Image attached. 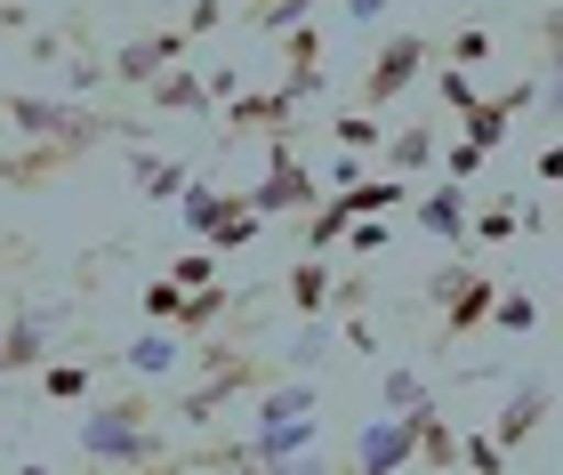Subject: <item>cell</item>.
Masks as SVG:
<instances>
[{
    "label": "cell",
    "instance_id": "cell-6",
    "mask_svg": "<svg viewBox=\"0 0 563 475\" xmlns=\"http://www.w3.org/2000/svg\"><path fill=\"white\" fill-rule=\"evenodd\" d=\"M434 411V404H427ZM346 467H363V475H402V467H419V411H378L363 435H354V452Z\"/></svg>",
    "mask_w": 563,
    "mask_h": 475
},
{
    "label": "cell",
    "instance_id": "cell-18",
    "mask_svg": "<svg viewBox=\"0 0 563 475\" xmlns=\"http://www.w3.org/2000/svg\"><path fill=\"white\" fill-rule=\"evenodd\" d=\"M282 73H290L298 97H322V24L298 16L290 33H282Z\"/></svg>",
    "mask_w": 563,
    "mask_h": 475
},
{
    "label": "cell",
    "instance_id": "cell-49",
    "mask_svg": "<svg viewBox=\"0 0 563 475\" xmlns=\"http://www.w3.org/2000/svg\"><path fill=\"white\" fill-rule=\"evenodd\" d=\"M555 218H563V186H555Z\"/></svg>",
    "mask_w": 563,
    "mask_h": 475
},
{
    "label": "cell",
    "instance_id": "cell-8",
    "mask_svg": "<svg viewBox=\"0 0 563 475\" xmlns=\"http://www.w3.org/2000/svg\"><path fill=\"white\" fill-rule=\"evenodd\" d=\"M531 106H540V73L507 81L499 97H475V106L459 113V137H475L483 154H499V145H507V130H516V113H531Z\"/></svg>",
    "mask_w": 563,
    "mask_h": 475
},
{
    "label": "cell",
    "instance_id": "cell-43",
    "mask_svg": "<svg viewBox=\"0 0 563 475\" xmlns=\"http://www.w3.org/2000/svg\"><path fill=\"white\" fill-rule=\"evenodd\" d=\"M65 81L73 89H97V81H113V65L106 57H65Z\"/></svg>",
    "mask_w": 563,
    "mask_h": 475
},
{
    "label": "cell",
    "instance_id": "cell-10",
    "mask_svg": "<svg viewBox=\"0 0 563 475\" xmlns=\"http://www.w3.org/2000/svg\"><path fill=\"white\" fill-rule=\"evenodd\" d=\"M298 106L306 97L282 81V89H242V97H225V137H282V130H298Z\"/></svg>",
    "mask_w": 563,
    "mask_h": 475
},
{
    "label": "cell",
    "instance_id": "cell-9",
    "mask_svg": "<svg viewBox=\"0 0 563 475\" xmlns=\"http://www.w3.org/2000/svg\"><path fill=\"white\" fill-rule=\"evenodd\" d=\"M411 227H419V234H434V242H451V250H475V210H467V186L434 169V186L411 202Z\"/></svg>",
    "mask_w": 563,
    "mask_h": 475
},
{
    "label": "cell",
    "instance_id": "cell-22",
    "mask_svg": "<svg viewBox=\"0 0 563 475\" xmlns=\"http://www.w3.org/2000/svg\"><path fill=\"white\" fill-rule=\"evenodd\" d=\"M177 363H186V331H177V322H169V331H145V339L121 346V371H137V379H169Z\"/></svg>",
    "mask_w": 563,
    "mask_h": 475
},
{
    "label": "cell",
    "instance_id": "cell-15",
    "mask_svg": "<svg viewBox=\"0 0 563 475\" xmlns=\"http://www.w3.org/2000/svg\"><path fill=\"white\" fill-rule=\"evenodd\" d=\"M492 307H499V283H492V274H467V283H459L451 298H443V322H434V346H467L475 331H483V322H492Z\"/></svg>",
    "mask_w": 563,
    "mask_h": 475
},
{
    "label": "cell",
    "instance_id": "cell-16",
    "mask_svg": "<svg viewBox=\"0 0 563 475\" xmlns=\"http://www.w3.org/2000/svg\"><path fill=\"white\" fill-rule=\"evenodd\" d=\"M314 443H322V428H314V411H298V419H266V428L250 435L242 452H250V467H298L306 452H314Z\"/></svg>",
    "mask_w": 563,
    "mask_h": 475
},
{
    "label": "cell",
    "instance_id": "cell-17",
    "mask_svg": "<svg viewBox=\"0 0 563 475\" xmlns=\"http://www.w3.org/2000/svg\"><path fill=\"white\" fill-rule=\"evenodd\" d=\"M330 290H339V266H330V250H306V258H290V274H282V298H290V314H330Z\"/></svg>",
    "mask_w": 563,
    "mask_h": 475
},
{
    "label": "cell",
    "instance_id": "cell-50",
    "mask_svg": "<svg viewBox=\"0 0 563 475\" xmlns=\"http://www.w3.org/2000/svg\"><path fill=\"white\" fill-rule=\"evenodd\" d=\"M555 331H563V307H555Z\"/></svg>",
    "mask_w": 563,
    "mask_h": 475
},
{
    "label": "cell",
    "instance_id": "cell-39",
    "mask_svg": "<svg viewBox=\"0 0 563 475\" xmlns=\"http://www.w3.org/2000/svg\"><path fill=\"white\" fill-rule=\"evenodd\" d=\"M483 162H492V154H483L475 137H451V145H443V162H434V169H443V178H459V186H475V178H483Z\"/></svg>",
    "mask_w": 563,
    "mask_h": 475
},
{
    "label": "cell",
    "instance_id": "cell-30",
    "mask_svg": "<svg viewBox=\"0 0 563 475\" xmlns=\"http://www.w3.org/2000/svg\"><path fill=\"white\" fill-rule=\"evenodd\" d=\"M314 9H322V0H250L242 24H250V33H290V24L314 16Z\"/></svg>",
    "mask_w": 563,
    "mask_h": 475
},
{
    "label": "cell",
    "instance_id": "cell-4",
    "mask_svg": "<svg viewBox=\"0 0 563 475\" xmlns=\"http://www.w3.org/2000/svg\"><path fill=\"white\" fill-rule=\"evenodd\" d=\"M242 194H250V210H258L266 227H274V218H306V210H314L330 186H322L314 169L298 162L290 130H282V137H266V178H258V186H242Z\"/></svg>",
    "mask_w": 563,
    "mask_h": 475
},
{
    "label": "cell",
    "instance_id": "cell-13",
    "mask_svg": "<svg viewBox=\"0 0 563 475\" xmlns=\"http://www.w3.org/2000/svg\"><path fill=\"white\" fill-rule=\"evenodd\" d=\"M57 331H65L57 307H16L9 331H0V371H41L48 346H57Z\"/></svg>",
    "mask_w": 563,
    "mask_h": 475
},
{
    "label": "cell",
    "instance_id": "cell-32",
    "mask_svg": "<svg viewBox=\"0 0 563 475\" xmlns=\"http://www.w3.org/2000/svg\"><path fill=\"white\" fill-rule=\"evenodd\" d=\"M346 258H378V250H395V227H387V210H371V218H346Z\"/></svg>",
    "mask_w": 563,
    "mask_h": 475
},
{
    "label": "cell",
    "instance_id": "cell-19",
    "mask_svg": "<svg viewBox=\"0 0 563 475\" xmlns=\"http://www.w3.org/2000/svg\"><path fill=\"white\" fill-rule=\"evenodd\" d=\"M378 154H387L395 178H419V169L443 162V130H434V121H402V130H387V145H378Z\"/></svg>",
    "mask_w": 563,
    "mask_h": 475
},
{
    "label": "cell",
    "instance_id": "cell-48",
    "mask_svg": "<svg viewBox=\"0 0 563 475\" xmlns=\"http://www.w3.org/2000/svg\"><path fill=\"white\" fill-rule=\"evenodd\" d=\"M225 97H242V73H234V65L210 73V106H225Z\"/></svg>",
    "mask_w": 563,
    "mask_h": 475
},
{
    "label": "cell",
    "instance_id": "cell-2",
    "mask_svg": "<svg viewBox=\"0 0 563 475\" xmlns=\"http://www.w3.org/2000/svg\"><path fill=\"white\" fill-rule=\"evenodd\" d=\"M97 145H137V121H97V130H73V137H16V154H0V186L9 194H48L57 178H73Z\"/></svg>",
    "mask_w": 563,
    "mask_h": 475
},
{
    "label": "cell",
    "instance_id": "cell-41",
    "mask_svg": "<svg viewBox=\"0 0 563 475\" xmlns=\"http://www.w3.org/2000/svg\"><path fill=\"white\" fill-rule=\"evenodd\" d=\"M162 274H177L186 290H201V283H218V250H186V258H169Z\"/></svg>",
    "mask_w": 563,
    "mask_h": 475
},
{
    "label": "cell",
    "instance_id": "cell-34",
    "mask_svg": "<svg viewBox=\"0 0 563 475\" xmlns=\"http://www.w3.org/2000/svg\"><path fill=\"white\" fill-rule=\"evenodd\" d=\"M434 97H443V113H467V106H475L483 89H475V73H467V65L434 57Z\"/></svg>",
    "mask_w": 563,
    "mask_h": 475
},
{
    "label": "cell",
    "instance_id": "cell-21",
    "mask_svg": "<svg viewBox=\"0 0 563 475\" xmlns=\"http://www.w3.org/2000/svg\"><path fill=\"white\" fill-rule=\"evenodd\" d=\"M145 97H153V113H218V106H210V73H194V65L153 73Z\"/></svg>",
    "mask_w": 563,
    "mask_h": 475
},
{
    "label": "cell",
    "instance_id": "cell-42",
    "mask_svg": "<svg viewBox=\"0 0 563 475\" xmlns=\"http://www.w3.org/2000/svg\"><path fill=\"white\" fill-rule=\"evenodd\" d=\"M467 274H475V258H443V266H434L427 283H419V290H427V307H443V298H451L459 283H467Z\"/></svg>",
    "mask_w": 563,
    "mask_h": 475
},
{
    "label": "cell",
    "instance_id": "cell-35",
    "mask_svg": "<svg viewBox=\"0 0 563 475\" xmlns=\"http://www.w3.org/2000/svg\"><path fill=\"white\" fill-rule=\"evenodd\" d=\"M330 137H339V154H378V145H387L378 113H339V121H330Z\"/></svg>",
    "mask_w": 563,
    "mask_h": 475
},
{
    "label": "cell",
    "instance_id": "cell-40",
    "mask_svg": "<svg viewBox=\"0 0 563 475\" xmlns=\"http://www.w3.org/2000/svg\"><path fill=\"white\" fill-rule=\"evenodd\" d=\"M177 307H186V283H177V274H153V283H145V314L177 322Z\"/></svg>",
    "mask_w": 563,
    "mask_h": 475
},
{
    "label": "cell",
    "instance_id": "cell-44",
    "mask_svg": "<svg viewBox=\"0 0 563 475\" xmlns=\"http://www.w3.org/2000/svg\"><path fill=\"white\" fill-rule=\"evenodd\" d=\"M218 24H225L218 0H194V9H186V33H194V41H201V33H218Z\"/></svg>",
    "mask_w": 563,
    "mask_h": 475
},
{
    "label": "cell",
    "instance_id": "cell-45",
    "mask_svg": "<svg viewBox=\"0 0 563 475\" xmlns=\"http://www.w3.org/2000/svg\"><path fill=\"white\" fill-rule=\"evenodd\" d=\"M531 178H540V186H563V137L540 145V169H531Z\"/></svg>",
    "mask_w": 563,
    "mask_h": 475
},
{
    "label": "cell",
    "instance_id": "cell-46",
    "mask_svg": "<svg viewBox=\"0 0 563 475\" xmlns=\"http://www.w3.org/2000/svg\"><path fill=\"white\" fill-rule=\"evenodd\" d=\"M339 9H346V24H378V16L395 9V0H339Z\"/></svg>",
    "mask_w": 563,
    "mask_h": 475
},
{
    "label": "cell",
    "instance_id": "cell-5",
    "mask_svg": "<svg viewBox=\"0 0 563 475\" xmlns=\"http://www.w3.org/2000/svg\"><path fill=\"white\" fill-rule=\"evenodd\" d=\"M434 57H443V41H434V33H387V41H378V57H371V73H363V89H354V106L387 113L395 97H411V81Z\"/></svg>",
    "mask_w": 563,
    "mask_h": 475
},
{
    "label": "cell",
    "instance_id": "cell-7",
    "mask_svg": "<svg viewBox=\"0 0 563 475\" xmlns=\"http://www.w3.org/2000/svg\"><path fill=\"white\" fill-rule=\"evenodd\" d=\"M0 121H9V137H73V130H97V106H65V97H24V89H0Z\"/></svg>",
    "mask_w": 563,
    "mask_h": 475
},
{
    "label": "cell",
    "instance_id": "cell-25",
    "mask_svg": "<svg viewBox=\"0 0 563 475\" xmlns=\"http://www.w3.org/2000/svg\"><path fill=\"white\" fill-rule=\"evenodd\" d=\"M41 404H89V387H97V363H73V355H48L41 371Z\"/></svg>",
    "mask_w": 563,
    "mask_h": 475
},
{
    "label": "cell",
    "instance_id": "cell-3",
    "mask_svg": "<svg viewBox=\"0 0 563 475\" xmlns=\"http://www.w3.org/2000/svg\"><path fill=\"white\" fill-rule=\"evenodd\" d=\"M201 363H210V371H201V387L177 395V419H186V428H210L234 395H258L274 371H282V363H258V355H234V346H210Z\"/></svg>",
    "mask_w": 563,
    "mask_h": 475
},
{
    "label": "cell",
    "instance_id": "cell-1",
    "mask_svg": "<svg viewBox=\"0 0 563 475\" xmlns=\"http://www.w3.org/2000/svg\"><path fill=\"white\" fill-rule=\"evenodd\" d=\"M81 467H169L162 419H153V387H121V395H89L81 404V435H73Z\"/></svg>",
    "mask_w": 563,
    "mask_h": 475
},
{
    "label": "cell",
    "instance_id": "cell-36",
    "mask_svg": "<svg viewBox=\"0 0 563 475\" xmlns=\"http://www.w3.org/2000/svg\"><path fill=\"white\" fill-rule=\"evenodd\" d=\"M378 404H387V411H427L434 387L419 379V371H387V379H378Z\"/></svg>",
    "mask_w": 563,
    "mask_h": 475
},
{
    "label": "cell",
    "instance_id": "cell-14",
    "mask_svg": "<svg viewBox=\"0 0 563 475\" xmlns=\"http://www.w3.org/2000/svg\"><path fill=\"white\" fill-rule=\"evenodd\" d=\"M531 57H540V113L548 130H563V0L531 9Z\"/></svg>",
    "mask_w": 563,
    "mask_h": 475
},
{
    "label": "cell",
    "instance_id": "cell-47",
    "mask_svg": "<svg viewBox=\"0 0 563 475\" xmlns=\"http://www.w3.org/2000/svg\"><path fill=\"white\" fill-rule=\"evenodd\" d=\"M346 346H354V355H378V331H371L363 314H346Z\"/></svg>",
    "mask_w": 563,
    "mask_h": 475
},
{
    "label": "cell",
    "instance_id": "cell-23",
    "mask_svg": "<svg viewBox=\"0 0 563 475\" xmlns=\"http://www.w3.org/2000/svg\"><path fill=\"white\" fill-rule=\"evenodd\" d=\"M298 411H322V379H282L274 371V379L258 387V428L266 419H298Z\"/></svg>",
    "mask_w": 563,
    "mask_h": 475
},
{
    "label": "cell",
    "instance_id": "cell-29",
    "mask_svg": "<svg viewBox=\"0 0 563 475\" xmlns=\"http://www.w3.org/2000/svg\"><path fill=\"white\" fill-rule=\"evenodd\" d=\"M330 339H339V331H330V314H306L298 331L282 339V363H290V371H314V363H330Z\"/></svg>",
    "mask_w": 563,
    "mask_h": 475
},
{
    "label": "cell",
    "instance_id": "cell-11",
    "mask_svg": "<svg viewBox=\"0 0 563 475\" xmlns=\"http://www.w3.org/2000/svg\"><path fill=\"white\" fill-rule=\"evenodd\" d=\"M186 48H194V33H186V24H162V33H137V41H121L106 65H113V81H121V89H145L153 73H169L177 57H186Z\"/></svg>",
    "mask_w": 563,
    "mask_h": 475
},
{
    "label": "cell",
    "instance_id": "cell-26",
    "mask_svg": "<svg viewBox=\"0 0 563 475\" xmlns=\"http://www.w3.org/2000/svg\"><path fill=\"white\" fill-rule=\"evenodd\" d=\"M516 234H523V194H516V186H499L492 202L475 210V242H483V250H507Z\"/></svg>",
    "mask_w": 563,
    "mask_h": 475
},
{
    "label": "cell",
    "instance_id": "cell-20",
    "mask_svg": "<svg viewBox=\"0 0 563 475\" xmlns=\"http://www.w3.org/2000/svg\"><path fill=\"white\" fill-rule=\"evenodd\" d=\"M130 186L145 194V202H177V194L194 186V162H177V154H145V145H130Z\"/></svg>",
    "mask_w": 563,
    "mask_h": 475
},
{
    "label": "cell",
    "instance_id": "cell-28",
    "mask_svg": "<svg viewBox=\"0 0 563 475\" xmlns=\"http://www.w3.org/2000/svg\"><path fill=\"white\" fill-rule=\"evenodd\" d=\"M419 467L459 475V428H451L443 411H419Z\"/></svg>",
    "mask_w": 563,
    "mask_h": 475
},
{
    "label": "cell",
    "instance_id": "cell-31",
    "mask_svg": "<svg viewBox=\"0 0 563 475\" xmlns=\"http://www.w3.org/2000/svg\"><path fill=\"white\" fill-rule=\"evenodd\" d=\"M492 331H507V339H523V331H540V298H531V290H507V283H499V307H492Z\"/></svg>",
    "mask_w": 563,
    "mask_h": 475
},
{
    "label": "cell",
    "instance_id": "cell-33",
    "mask_svg": "<svg viewBox=\"0 0 563 475\" xmlns=\"http://www.w3.org/2000/svg\"><path fill=\"white\" fill-rule=\"evenodd\" d=\"M258 234H266V218H258V210H250V194H242V202H234V210H225V218H218V227H210V242H218V250H250V242H258Z\"/></svg>",
    "mask_w": 563,
    "mask_h": 475
},
{
    "label": "cell",
    "instance_id": "cell-38",
    "mask_svg": "<svg viewBox=\"0 0 563 475\" xmlns=\"http://www.w3.org/2000/svg\"><path fill=\"white\" fill-rule=\"evenodd\" d=\"M499 467H507L499 435H459V475H499Z\"/></svg>",
    "mask_w": 563,
    "mask_h": 475
},
{
    "label": "cell",
    "instance_id": "cell-12",
    "mask_svg": "<svg viewBox=\"0 0 563 475\" xmlns=\"http://www.w3.org/2000/svg\"><path fill=\"white\" fill-rule=\"evenodd\" d=\"M548 411H555V387L540 379V371H531V379H516V387H507V404H499V419H492V435L507 443V460H516L523 443H531V435L548 428Z\"/></svg>",
    "mask_w": 563,
    "mask_h": 475
},
{
    "label": "cell",
    "instance_id": "cell-27",
    "mask_svg": "<svg viewBox=\"0 0 563 475\" xmlns=\"http://www.w3.org/2000/svg\"><path fill=\"white\" fill-rule=\"evenodd\" d=\"M234 202H242V194H234V186H201V178H194L186 194H177V218H186V227H194L201 242H210V227H218V218H225V210H234Z\"/></svg>",
    "mask_w": 563,
    "mask_h": 475
},
{
    "label": "cell",
    "instance_id": "cell-24",
    "mask_svg": "<svg viewBox=\"0 0 563 475\" xmlns=\"http://www.w3.org/2000/svg\"><path fill=\"white\" fill-rule=\"evenodd\" d=\"M234 307H242V298L225 283H201V290H186V307H177V331L201 339V331H218V322H234Z\"/></svg>",
    "mask_w": 563,
    "mask_h": 475
},
{
    "label": "cell",
    "instance_id": "cell-37",
    "mask_svg": "<svg viewBox=\"0 0 563 475\" xmlns=\"http://www.w3.org/2000/svg\"><path fill=\"white\" fill-rule=\"evenodd\" d=\"M443 57L467 65V73H483V65H492V24H459V33L443 41Z\"/></svg>",
    "mask_w": 563,
    "mask_h": 475
}]
</instances>
